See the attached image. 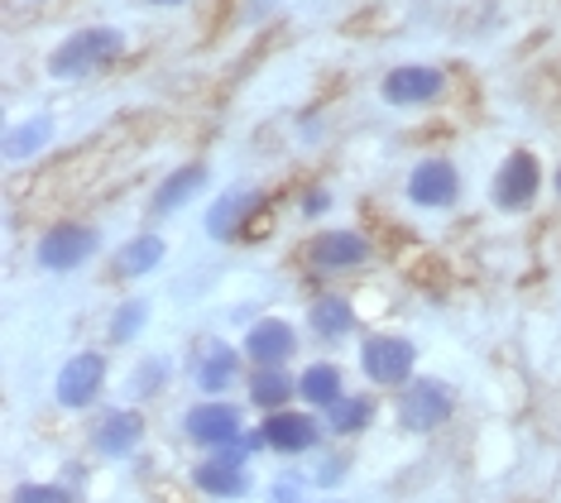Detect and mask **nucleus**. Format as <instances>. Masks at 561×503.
<instances>
[{
	"instance_id": "obj_1",
	"label": "nucleus",
	"mask_w": 561,
	"mask_h": 503,
	"mask_svg": "<svg viewBox=\"0 0 561 503\" xmlns=\"http://www.w3.org/2000/svg\"><path fill=\"white\" fill-rule=\"evenodd\" d=\"M125 54V34L111 24H87V30L68 34L62 44L48 54V72L54 77H87L92 68H106L111 58Z\"/></svg>"
},
{
	"instance_id": "obj_2",
	"label": "nucleus",
	"mask_w": 561,
	"mask_h": 503,
	"mask_svg": "<svg viewBox=\"0 0 561 503\" xmlns=\"http://www.w3.org/2000/svg\"><path fill=\"white\" fill-rule=\"evenodd\" d=\"M96 250H101V236L92 226L58 221V226H48L39 236V244H34V260H39V268H48V274H72V268H82Z\"/></svg>"
},
{
	"instance_id": "obj_3",
	"label": "nucleus",
	"mask_w": 561,
	"mask_h": 503,
	"mask_svg": "<svg viewBox=\"0 0 561 503\" xmlns=\"http://www.w3.org/2000/svg\"><path fill=\"white\" fill-rule=\"evenodd\" d=\"M538 192H542V163H538V153L514 149L500 168H494L490 197H494L500 212H528V206L538 202Z\"/></svg>"
},
{
	"instance_id": "obj_4",
	"label": "nucleus",
	"mask_w": 561,
	"mask_h": 503,
	"mask_svg": "<svg viewBox=\"0 0 561 503\" xmlns=\"http://www.w3.org/2000/svg\"><path fill=\"white\" fill-rule=\"evenodd\" d=\"M451 408H456V393L442 379H413L399 393V422H403V432H417V436L437 432L451 418Z\"/></svg>"
},
{
	"instance_id": "obj_5",
	"label": "nucleus",
	"mask_w": 561,
	"mask_h": 503,
	"mask_svg": "<svg viewBox=\"0 0 561 503\" xmlns=\"http://www.w3.org/2000/svg\"><path fill=\"white\" fill-rule=\"evenodd\" d=\"M413 365H417V345L403 341V335H369L360 345V369H365L369 384L399 389V384H408Z\"/></svg>"
},
{
	"instance_id": "obj_6",
	"label": "nucleus",
	"mask_w": 561,
	"mask_h": 503,
	"mask_svg": "<svg viewBox=\"0 0 561 503\" xmlns=\"http://www.w3.org/2000/svg\"><path fill=\"white\" fill-rule=\"evenodd\" d=\"M183 436L197 446H207V450H221V446H231L245 436V418H240L236 403H221V398H216V403H197L183 418Z\"/></svg>"
},
{
	"instance_id": "obj_7",
	"label": "nucleus",
	"mask_w": 561,
	"mask_h": 503,
	"mask_svg": "<svg viewBox=\"0 0 561 503\" xmlns=\"http://www.w3.org/2000/svg\"><path fill=\"white\" fill-rule=\"evenodd\" d=\"M461 197V173L451 159H423L408 173V202L423 206V212H442Z\"/></svg>"
},
{
	"instance_id": "obj_8",
	"label": "nucleus",
	"mask_w": 561,
	"mask_h": 503,
	"mask_svg": "<svg viewBox=\"0 0 561 503\" xmlns=\"http://www.w3.org/2000/svg\"><path fill=\"white\" fill-rule=\"evenodd\" d=\"M446 87V77L437 68H427V62H403V68H389L385 82H379V96L389 101V106H427V101H437Z\"/></svg>"
},
{
	"instance_id": "obj_9",
	"label": "nucleus",
	"mask_w": 561,
	"mask_h": 503,
	"mask_svg": "<svg viewBox=\"0 0 561 503\" xmlns=\"http://www.w3.org/2000/svg\"><path fill=\"white\" fill-rule=\"evenodd\" d=\"M293 351H298V331H293V321H284V317L254 321L250 335H245V355L260 369H284L293 359Z\"/></svg>"
},
{
	"instance_id": "obj_10",
	"label": "nucleus",
	"mask_w": 561,
	"mask_h": 503,
	"mask_svg": "<svg viewBox=\"0 0 561 503\" xmlns=\"http://www.w3.org/2000/svg\"><path fill=\"white\" fill-rule=\"evenodd\" d=\"M260 432L278 456H302V450H317V442H322V422L312 412H270Z\"/></svg>"
},
{
	"instance_id": "obj_11",
	"label": "nucleus",
	"mask_w": 561,
	"mask_h": 503,
	"mask_svg": "<svg viewBox=\"0 0 561 503\" xmlns=\"http://www.w3.org/2000/svg\"><path fill=\"white\" fill-rule=\"evenodd\" d=\"M308 260L322 274H346V268H360L369 260V240L355 236V230H322L308 244Z\"/></svg>"
},
{
	"instance_id": "obj_12",
	"label": "nucleus",
	"mask_w": 561,
	"mask_h": 503,
	"mask_svg": "<svg viewBox=\"0 0 561 503\" xmlns=\"http://www.w3.org/2000/svg\"><path fill=\"white\" fill-rule=\"evenodd\" d=\"M101 384H106V359H101L96 351L72 355L58 374V403L62 408H87L101 393Z\"/></svg>"
},
{
	"instance_id": "obj_13",
	"label": "nucleus",
	"mask_w": 561,
	"mask_h": 503,
	"mask_svg": "<svg viewBox=\"0 0 561 503\" xmlns=\"http://www.w3.org/2000/svg\"><path fill=\"white\" fill-rule=\"evenodd\" d=\"M145 442V418L139 412H106V418L96 422V432H92V446L101 450V456H111V460H121V456H130V450Z\"/></svg>"
},
{
	"instance_id": "obj_14",
	"label": "nucleus",
	"mask_w": 561,
	"mask_h": 503,
	"mask_svg": "<svg viewBox=\"0 0 561 503\" xmlns=\"http://www.w3.org/2000/svg\"><path fill=\"white\" fill-rule=\"evenodd\" d=\"M193 379H197L202 393H226L240 379V351L226 345V341H211L207 351H202V359L193 365Z\"/></svg>"
},
{
	"instance_id": "obj_15",
	"label": "nucleus",
	"mask_w": 561,
	"mask_h": 503,
	"mask_svg": "<svg viewBox=\"0 0 561 503\" xmlns=\"http://www.w3.org/2000/svg\"><path fill=\"white\" fill-rule=\"evenodd\" d=\"M260 206H264L260 192H221V202H211V212H207V236L231 240L240 221H245L250 212H260Z\"/></svg>"
},
{
	"instance_id": "obj_16",
	"label": "nucleus",
	"mask_w": 561,
	"mask_h": 503,
	"mask_svg": "<svg viewBox=\"0 0 561 503\" xmlns=\"http://www.w3.org/2000/svg\"><path fill=\"white\" fill-rule=\"evenodd\" d=\"M202 187H207V163H187V168H178V173H169V178H163V183L154 187V216L178 212V206L193 202Z\"/></svg>"
},
{
	"instance_id": "obj_17",
	"label": "nucleus",
	"mask_w": 561,
	"mask_h": 503,
	"mask_svg": "<svg viewBox=\"0 0 561 503\" xmlns=\"http://www.w3.org/2000/svg\"><path fill=\"white\" fill-rule=\"evenodd\" d=\"M298 398L308 408H331V403H341L346 398V379H341V365H308L298 374Z\"/></svg>"
},
{
	"instance_id": "obj_18",
	"label": "nucleus",
	"mask_w": 561,
	"mask_h": 503,
	"mask_svg": "<svg viewBox=\"0 0 561 503\" xmlns=\"http://www.w3.org/2000/svg\"><path fill=\"white\" fill-rule=\"evenodd\" d=\"M293 398H298V379L284 369H260L250 374V403L260 412H284Z\"/></svg>"
},
{
	"instance_id": "obj_19",
	"label": "nucleus",
	"mask_w": 561,
	"mask_h": 503,
	"mask_svg": "<svg viewBox=\"0 0 561 503\" xmlns=\"http://www.w3.org/2000/svg\"><path fill=\"white\" fill-rule=\"evenodd\" d=\"M308 327H312V335H322V341H341V335L355 327L351 298H341V293H327V298H317L312 312H308Z\"/></svg>"
},
{
	"instance_id": "obj_20",
	"label": "nucleus",
	"mask_w": 561,
	"mask_h": 503,
	"mask_svg": "<svg viewBox=\"0 0 561 503\" xmlns=\"http://www.w3.org/2000/svg\"><path fill=\"white\" fill-rule=\"evenodd\" d=\"M159 264H163V240L154 230H145V236H135L130 244H121V254H116L121 278H145V274H154Z\"/></svg>"
},
{
	"instance_id": "obj_21",
	"label": "nucleus",
	"mask_w": 561,
	"mask_h": 503,
	"mask_svg": "<svg viewBox=\"0 0 561 503\" xmlns=\"http://www.w3.org/2000/svg\"><path fill=\"white\" fill-rule=\"evenodd\" d=\"M193 484L211 499H245L250 494V475L221 466V460H202V466L193 470Z\"/></svg>"
},
{
	"instance_id": "obj_22",
	"label": "nucleus",
	"mask_w": 561,
	"mask_h": 503,
	"mask_svg": "<svg viewBox=\"0 0 561 503\" xmlns=\"http://www.w3.org/2000/svg\"><path fill=\"white\" fill-rule=\"evenodd\" d=\"M48 139H54V121L48 115H34V121H20L5 130V159L20 163V159H34Z\"/></svg>"
},
{
	"instance_id": "obj_23",
	"label": "nucleus",
	"mask_w": 561,
	"mask_h": 503,
	"mask_svg": "<svg viewBox=\"0 0 561 503\" xmlns=\"http://www.w3.org/2000/svg\"><path fill=\"white\" fill-rule=\"evenodd\" d=\"M369 422H375V403H369V398H341V403L327 408V427L336 436H355V432H365Z\"/></svg>"
},
{
	"instance_id": "obj_24",
	"label": "nucleus",
	"mask_w": 561,
	"mask_h": 503,
	"mask_svg": "<svg viewBox=\"0 0 561 503\" xmlns=\"http://www.w3.org/2000/svg\"><path fill=\"white\" fill-rule=\"evenodd\" d=\"M145 321H149V302L145 298H130V302H121L116 307V317H111V341H135L139 331H145Z\"/></svg>"
},
{
	"instance_id": "obj_25",
	"label": "nucleus",
	"mask_w": 561,
	"mask_h": 503,
	"mask_svg": "<svg viewBox=\"0 0 561 503\" xmlns=\"http://www.w3.org/2000/svg\"><path fill=\"white\" fill-rule=\"evenodd\" d=\"M163 384H169V365H163V359H145V365L135 369V379H130V393L135 398H154Z\"/></svg>"
},
{
	"instance_id": "obj_26",
	"label": "nucleus",
	"mask_w": 561,
	"mask_h": 503,
	"mask_svg": "<svg viewBox=\"0 0 561 503\" xmlns=\"http://www.w3.org/2000/svg\"><path fill=\"white\" fill-rule=\"evenodd\" d=\"M10 503H78V494L62 484H20Z\"/></svg>"
},
{
	"instance_id": "obj_27",
	"label": "nucleus",
	"mask_w": 561,
	"mask_h": 503,
	"mask_svg": "<svg viewBox=\"0 0 561 503\" xmlns=\"http://www.w3.org/2000/svg\"><path fill=\"white\" fill-rule=\"evenodd\" d=\"M270 503H302V480H274Z\"/></svg>"
},
{
	"instance_id": "obj_28",
	"label": "nucleus",
	"mask_w": 561,
	"mask_h": 503,
	"mask_svg": "<svg viewBox=\"0 0 561 503\" xmlns=\"http://www.w3.org/2000/svg\"><path fill=\"white\" fill-rule=\"evenodd\" d=\"M331 206V192H322V187H312L308 197H302V216H322Z\"/></svg>"
},
{
	"instance_id": "obj_29",
	"label": "nucleus",
	"mask_w": 561,
	"mask_h": 503,
	"mask_svg": "<svg viewBox=\"0 0 561 503\" xmlns=\"http://www.w3.org/2000/svg\"><path fill=\"white\" fill-rule=\"evenodd\" d=\"M346 475V460H331V466L322 470V484H331V480H341Z\"/></svg>"
},
{
	"instance_id": "obj_30",
	"label": "nucleus",
	"mask_w": 561,
	"mask_h": 503,
	"mask_svg": "<svg viewBox=\"0 0 561 503\" xmlns=\"http://www.w3.org/2000/svg\"><path fill=\"white\" fill-rule=\"evenodd\" d=\"M145 5H187V0H145Z\"/></svg>"
},
{
	"instance_id": "obj_31",
	"label": "nucleus",
	"mask_w": 561,
	"mask_h": 503,
	"mask_svg": "<svg viewBox=\"0 0 561 503\" xmlns=\"http://www.w3.org/2000/svg\"><path fill=\"white\" fill-rule=\"evenodd\" d=\"M552 187H557V192H561V168H557V183H552Z\"/></svg>"
}]
</instances>
